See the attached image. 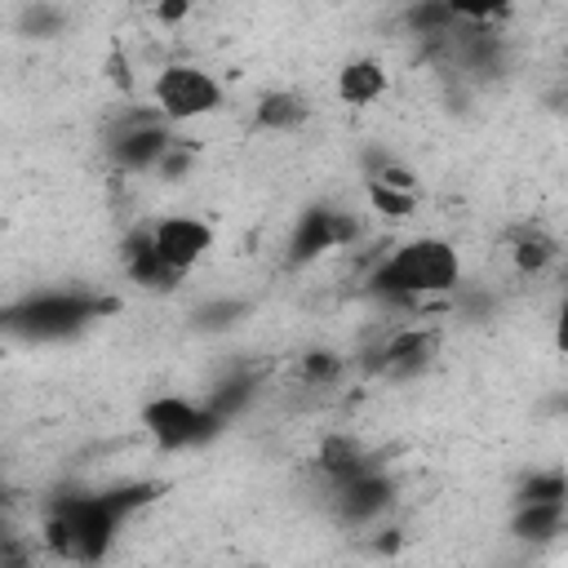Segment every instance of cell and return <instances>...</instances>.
<instances>
[{
    "label": "cell",
    "instance_id": "obj_19",
    "mask_svg": "<svg viewBox=\"0 0 568 568\" xmlns=\"http://www.w3.org/2000/svg\"><path fill=\"white\" fill-rule=\"evenodd\" d=\"M404 22L413 27V36H448L462 22V9H453V4H413L404 13Z\"/></svg>",
    "mask_w": 568,
    "mask_h": 568
},
{
    "label": "cell",
    "instance_id": "obj_15",
    "mask_svg": "<svg viewBox=\"0 0 568 568\" xmlns=\"http://www.w3.org/2000/svg\"><path fill=\"white\" fill-rule=\"evenodd\" d=\"M564 524H568V501H532V506H515V515H510V532L532 546L555 541L564 532Z\"/></svg>",
    "mask_w": 568,
    "mask_h": 568
},
{
    "label": "cell",
    "instance_id": "obj_22",
    "mask_svg": "<svg viewBox=\"0 0 568 568\" xmlns=\"http://www.w3.org/2000/svg\"><path fill=\"white\" fill-rule=\"evenodd\" d=\"M342 368H346L342 355L328 351V346H315V351L302 355V382H311V386H333L342 377Z\"/></svg>",
    "mask_w": 568,
    "mask_h": 568
},
{
    "label": "cell",
    "instance_id": "obj_26",
    "mask_svg": "<svg viewBox=\"0 0 568 568\" xmlns=\"http://www.w3.org/2000/svg\"><path fill=\"white\" fill-rule=\"evenodd\" d=\"M4 568H31V564H27V555H22V546H18V537H9V541H4Z\"/></svg>",
    "mask_w": 568,
    "mask_h": 568
},
{
    "label": "cell",
    "instance_id": "obj_2",
    "mask_svg": "<svg viewBox=\"0 0 568 568\" xmlns=\"http://www.w3.org/2000/svg\"><path fill=\"white\" fill-rule=\"evenodd\" d=\"M462 284V257L448 240L439 235H417L395 244L368 275V288L390 297V302H426L444 297Z\"/></svg>",
    "mask_w": 568,
    "mask_h": 568
},
{
    "label": "cell",
    "instance_id": "obj_12",
    "mask_svg": "<svg viewBox=\"0 0 568 568\" xmlns=\"http://www.w3.org/2000/svg\"><path fill=\"white\" fill-rule=\"evenodd\" d=\"M368 470H377V462L368 457V448H364L359 439H351V435L324 439V448H320V475H324L333 488H342V484H351V479H359V475H368Z\"/></svg>",
    "mask_w": 568,
    "mask_h": 568
},
{
    "label": "cell",
    "instance_id": "obj_24",
    "mask_svg": "<svg viewBox=\"0 0 568 568\" xmlns=\"http://www.w3.org/2000/svg\"><path fill=\"white\" fill-rule=\"evenodd\" d=\"M186 164H191V155H186V151L173 142V151L164 155V164H160L155 173H164V178H182V173H186Z\"/></svg>",
    "mask_w": 568,
    "mask_h": 568
},
{
    "label": "cell",
    "instance_id": "obj_3",
    "mask_svg": "<svg viewBox=\"0 0 568 568\" xmlns=\"http://www.w3.org/2000/svg\"><path fill=\"white\" fill-rule=\"evenodd\" d=\"M111 311H115V297L93 288H36L9 302L0 311V324L18 342H67L89 324L106 320Z\"/></svg>",
    "mask_w": 568,
    "mask_h": 568
},
{
    "label": "cell",
    "instance_id": "obj_16",
    "mask_svg": "<svg viewBox=\"0 0 568 568\" xmlns=\"http://www.w3.org/2000/svg\"><path fill=\"white\" fill-rule=\"evenodd\" d=\"M253 390H257V377L248 373V368H235V373H226L209 395H204V404L222 417V422H231L240 408H248V399H253Z\"/></svg>",
    "mask_w": 568,
    "mask_h": 568
},
{
    "label": "cell",
    "instance_id": "obj_14",
    "mask_svg": "<svg viewBox=\"0 0 568 568\" xmlns=\"http://www.w3.org/2000/svg\"><path fill=\"white\" fill-rule=\"evenodd\" d=\"M306 115H311V106H306V98L293 93V89H271V93H262L257 106H253V124L266 129V133H293V129L306 124Z\"/></svg>",
    "mask_w": 568,
    "mask_h": 568
},
{
    "label": "cell",
    "instance_id": "obj_17",
    "mask_svg": "<svg viewBox=\"0 0 568 568\" xmlns=\"http://www.w3.org/2000/svg\"><path fill=\"white\" fill-rule=\"evenodd\" d=\"M532 501H568V475L564 470H528L515 488V506Z\"/></svg>",
    "mask_w": 568,
    "mask_h": 568
},
{
    "label": "cell",
    "instance_id": "obj_1",
    "mask_svg": "<svg viewBox=\"0 0 568 568\" xmlns=\"http://www.w3.org/2000/svg\"><path fill=\"white\" fill-rule=\"evenodd\" d=\"M160 493H164V484H155V479H129V484H111V488H98V493L58 497L44 515L40 537L58 559L89 568L115 546V532L142 506H151Z\"/></svg>",
    "mask_w": 568,
    "mask_h": 568
},
{
    "label": "cell",
    "instance_id": "obj_4",
    "mask_svg": "<svg viewBox=\"0 0 568 568\" xmlns=\"http://www.w3.org/2000/svg\"><path fill=\"white\" fill-rule=\"evenodd\" d=\"M142 426L155 439V448L164 453H182V448H204L222 435V417L204 404V399H186V395H151L142 404Z\"/></svg>",
    "mask_w": 568,
    "mask_h": 568
},
{
    "label": "cell",
    "instance_id": "obj_5",
    "mask_svg": "<svg viewBox=\"0 0 568 568\" xmlns=\"http://www.w3.org/2000/svg\"><path fill=\"white\" fill-rule=\"evenodd\" d=\"M151 102H155V111L169 124H186V120H200V115L222 111L226 89H222V80L213 71H204L195 62H169L151 80Z\"/></svg>",
    "mask_w": 568,
    "mask_h": 568
},
{
    "label": "cell",
    "instance_id": "obj_21",
    "mask_svg": "<svg viewBox=\"0 0 568 568\" xmlns=\"http://www.w3.org/2000/svg\"><path fill=\"white\" fill-rule=\"evenodd\" d=\"M368 204H373V213H382V217H408L413 209H417V195L413 191H395V186H386V182H373L368 178Z\"/></svg>",
    "mask_w": 568,
    "mask_h": 568
},
{
    "label": "cell",
    "instance_id": "obj_25",
    "mask_svg": "<svg viewBox=\"0 0 568 568\" xmlns=\"http://www.w3.org/2000/svg\"><path fill=\"white\" fill-rule=\"evenodd\" d=\"M555 351L568 355V293H564V302L555 311Z\"/></svg>",
    "mask_w": 568,
    "mask_h": 568
},
{
    "label": "cell",
    "instance_id": "obj_18",
    "mask_svg": "<svg viewBox=\"0 0 568 568\" xmlns=\"http://www.w3.org/2000/svg\"><path fill=\"white\" fill-rule=\"evenodd\" d=\"M510 257H515V266H519L524 275H541V271L559 257V248H555V240H550V235H541V231H524V235L515 240Z\"/></svg>",
    "mask_w": 568,
    "mask_h": 568
},
{
    "label": "cell",
    "instance_id": "obj_20",
    "mask_svg": "<svg viewBox=\"0 0 568 568\" xmlns=\"http://www.w3.org/2000/svg\"><path fill=\"white\" fill-rule=\"evenodd\" d=\"M244 315H248V302H240V297H217V302L195 306V311H191V324L204 328V333H222V328L240 324Z\"/></svg>",
    "mask_w": 568,
    "mask_h": 568
},
{
    "label": "cell",
    "instance_id": "obj_7",
    "mask_svg": "<svg viewBox=\"0 0 568 568\" xmlns=\"http://www.w3.org/2000/svg\"><path fill=\"white\" fill-rule=\"evenodd\" d=\"M355 235H359V222L351 213H342L333 204H311V209H302V217L288 235V266H306L320 253L351 244Z\"/></svg>",
    "mask_w": 568,
    "mask_h": 568
},
{
    "label": "cell",
    "instance_id": "obj_9",
    "mask_svg": "<svg viewBox=\"0 0 568 568\" xmlns=\"http://www.w3.org/2000/svg\"><path fill=\"white\" fill-rule=\"evenodd\" d=\"M395 479L377 466V470H368V475H359V479H351V484H342V488H333V510H337V519L342 524H351V528H359V524H373V519H382L390 506H395Z\"/></svg>",
    "mask_w": 568,
    "mask_h": 568
},
{
    "label": "cell",
    "instance_id": "obj_23",
    "mask_svg": "<svg viewBox=\"0 0 568 568\" xmlns=\"http://www.w3.org/2000/svg\"><path fill=\"white\" fill-rule=\"evenodd\" d=\"M62 27V9H49V4H27L18 13V31L22 36H53Z\"/></svg>",
    "mask_w": 568,
    "mask_h": 568
},
{
    "label": "cell",
    "instance_id": "obj_6",
    "mask_svg": "<svg viewBox=\"0 0 568 568\" xmlns=\"http://www.w3.org/2000/svg\"><path fill=\"white\" fill-rule=\"evenodd\" d=\"M106 151H111L115 169H124V173H155L164 164V155L173 151V124L155 106L151 111H129L111 129Z\"/></svg>",
    "mask_w": 568,
    "mask_h": 568
},
{
    "label": "cell",
    "instance_id": "obj_10",
    "mask_svg": "<svg viewBox=\"0 0 568 568\" xmlns=\"http://www.w3.org/2000/svg\"><path fill=\"white\" fill-rule=\"evenodd\" d=\"M435 346H439L435 328H399V333H390L377 346V355L368 359V368H377L386 377H413V373H422L430 364Z\"/></svg>",
    "mask_w": 568,
    "mask_h": 568
},
{
    "label": "cell",
    "instance_id": "obj_8",
    "mask_svg": "<svg viewBox=\"0 0 568 568\" xmlns=\"http://www.w3.org/2000/svg\"><path fill=\"white\" fill-rule=\"evenodd\" d=\"M151 240H155V253L169 271L186 275L209 248H213V226L204 217H191V213H173V217H160L151 222Z\"/></svg>",
    "mask_w": 568,
    "mask_h": 568
},
{
    "label": "cell",
    "instance_id": "obj_27",
    "mask_svg": "<svg viewBox=\"0 0 568 568\" xmlns=\"http://www.w3.org/2000/svg\"><path fill=\"white\" fill-rule=\"evenodd\" d=\"M160 18H169V22H173V18H186V4H164Z\"/></svg>",
    "mask_w": 568,
    "mask_h": 568
},
{
    "label": "cell",
    "instance_id": "obj_13",
    "mask_svg": "<svg viewBox=\"0 0 568 568\" xmlns=\"http://www.w3.org/2000/svg\"><path fill=\"white\" fill-rule=\"evenodd\" d=\"M386 89H390V75H386V67H382L377 58H351V62L337 71V98H342L346 106H368V102H377Z\"/></svg>",
    "mask_w": 568,
    "mask_h": 568
},
{
    "label": "cell",
    "instance_id": "obj_11",
    "mask_svg": "<svg viewBox=\"0 0 568 568\" xmlns=\"http://www.w3.org/2000/svg\"><path fill=\"white\" fill-rule=\"evenodd\" d=\"M120 262H124V271H129L133 284L155 288V293H164V288H173V284L182 280L178 271H169V266L160 262L155 240H151V226H133V231L124 235V244H120Z\"/></svg>",
    "mask_w": 568,
    "mask_h": 568
}]
</instances>
